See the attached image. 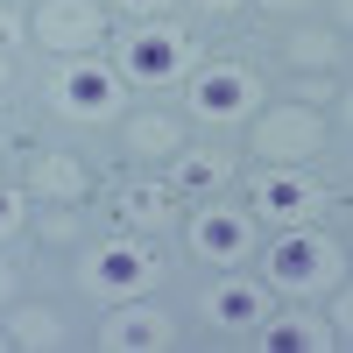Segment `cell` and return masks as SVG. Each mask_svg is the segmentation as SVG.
Here are the masks:
<instances>
[{
  "label": "cell",
  "instance_id": "15",
  "mask_svg": "<svg viewBox=\"0 0 353 353\" xmlns=\"http://www.w3.org/2000/svg\"><path fill=\"white\" fill-rule=\"evenodd\" d=\"M128 149L134 156H176L184 149V121L176 113H128Z\"/></svg>",
  "mask_w": 353,
  "mask_h": 353
},
{
  "label": "cell",
  "instance_id": "29",
  "mask_svg": "<svg viewBox=\"0 0 353 353\" xmlns=\"http://www.w3.org/2000/svg\"><path fill=\"white\" fill-rule=\"evenodd\" d=\"M0 156H8V134H0Z\"/></svg>",
  "mask_w": 353,
  "mask_h": 353
},
{
  "label": "cell",
  "instance_id": "28",
  "mask_svg": "<svg viewBox=\"0 0 353 353\" xmlns=\"http://www.w3.org/2000/svg\"><path fill=\"white\" fill-rule=\"evenodd\" d=\"M0 346H14V339H8V325H0Z\"/></svg>",
  "mask_w": 353,
  "mask_h": 353
},
{
  "label": "cell",
  "instance_id": "14",
  "mask_svg": "<svg viewBox=\"0 0 353 353\" xmlns=\"http://www.w3.org/2000/svg\"><path fill=\"white\" fill-rule=\"evenodd\" d=\"M261 332H269V339H254V346H269V353H325V346H339V339H332V325H325V318H311V311L269 318Z\"/></svg>",
  "mask_w": 353,
  "mask_h": 353
},
{
  "label": "cell",
  "instance_id": "20",
  "mask_svg": "<svg viewBox=\"0 0 353 353\" xmlns=\"http://www.w3.org/2000/svg\"><path fill=\"white\" fill-rule=\"evenodd\" d=\"M325 325H332V339L346 346V332H353V304H346V283L332 290V304H325Z\"/></svg>",
  "mask_w": 353,
  "mask_h": 353
},
{
  "label": "cell",
  "instance_id": "26",
  "mask_svg": "<svg viewBox=\"0 0 353 353\" xmlns=\"http://www.w3.org/2000/svg\"><path fill=\"white\" fill-rule=\"evenodd\" d=\"M269 14H290V8H311V0H261Z\"/></svg>",
  "mask_w": 353,
  "mask_h": 353
},
{
  "label": "cell",
  "instance_id": "18",
  "mask_svg": "<svg viewBox=\"0 0 353 353\" xmlns=\"http://www.w3.org/2000/svg\"><path fill=\"white\" fill-rule=\"evenodd\" d=\"M28 226V198L14 184H0V241H14V233Z\"/></svg>",
  "mask_w": 353,
  "mask_h": 353
},
{
  "label": "cell",
  "instance_id": "3",
  "mask_svg": "<svg viewBox=\"0 0 353 353\" xmlns=\"http://www.w3.org/2000/svg\"><path fill=\"white\" fill-rule=\"evenodd\" d=\"M50 113H64V121H113V113H128V78L99 64V57H64V64L50 71L43 85Z\"/></svg>",
  "mask_w": 353,
  "mask_h": 353
},
{
  "label": "cell",
  "instance_id": "22",
  "mask_svg": "<svg viewBox=\"0 0 353 353\" xmlns=\"http://www.w3.org/2000/svg\"><path fill=\"white\" fill-rule=\"evenodd\" d=\"M21 36H28V21H21V14H8V8H0V50H14Z\"/></svg>",
  "mask_w": 353,
  "mask_h": 353
},
{
  "label": "cell",
  "instance_id": "12",
  "mask_svg": "<svg viewBox=\"0 0 353 353\" xmlns=\"http://www.w3.org/2000/svg\"><path fill=\"white\" fill-rule=\"evenodd\" d=\"M170 184H149V176H141V184H121L113 191V219L121 226H141V233H163L170 226Z\"/></svg>",
  "mask_w": 353,
  "mask_h": 353
},
{
  "label": "cell",
  "instance_id": "11",
  "mask_svg": "<svg viewBox=\"0 0 353 353\" xmlns=\"http://www.w3.org/2000/svg\"><path fill=\"white\" fill-rule=\"evenodd\" d=\"M176 325L170 311L149 304V297H128V304H106V325H99V346L106 353H149V346H170Z\"/></svg>",
  "mask_w": 353,
  "mask_h": 353
},
{
  "label": "cell",
  "instance_id": "10",
  "mask_svg": "<svg viewBox=\"0 0 353 353\" xmlns=\"http://www.w3.org/2000/svg\"><path fill=\"white\" fill-rule=\"evenodd\" d=\"M191 233V254L212 261V269H233V261L254 254V212H226V205H205V212L184 226Z\"/></svg>",
  "mask_w": 353,
  "mask_h": 353
},
{
  "label": "cell",
  "instance_id": "7",
  "mask_svg": "<svg viewBox=\"0 0 353 353\" xmlns=\"http://www.w3.org/2000/svg\"><path fill=\"white\" fill-rule=\"evenodd\" d=\"M28 36L43 50H57V57H85V50L106 43V0H43Z\"/></svg>",
  "mask_w": 353,
  "mask_h": 353
},
{
  "label": "cell",
  "instance_id": "19",
  "mask_svg": "<svg viewBox=\"0 0 353 353\" xmlns=\"http://www.w3.org/2000/svg\"><path fill=\"white\" fill-rule=\"evenodd\" d=\"M290 57H297V64H332L339 36H290Z\"/></svg>",
  "mask_w": 353,
  "mask_h": 353
},
{
  "label": "cell",
  "instance_id": "21",
  "mask_svg": "<svg viewBox=\"0 0 353 353\" xmlns=\"http://www.w3.org/2000/svg\"><path fill=\"white\" fill-rule=\"evenodd\" d=\"M121 14H134V21H149V14H170V0H113Z\"/></svg>",
  "mask_w": 353,
  "mask_h": 353
},
{
  "label": "cell",
  "instance_id": "17",
  "mask_svg": "<svg viewBox=\"0 0 353 353\" xmlns=\"http://www.w3.org/2000/svg\"><path fill=\"white\" fill-rule=\"evenodd\" d=\"M8 339L14 346H64V318H57V311H14Z\"/></svg>",
  "mask_w": 353,
  "mask_h": 353
},
{
  "label": "cell",
  "instance_id": "8",
  "mask_svg": "<svg viewBox=\"0 0 353 353\" xmlns=\"http://www.w3.org/2000/svg\"><path fill=\"white\" fill-rule=\"evenodd\" d=\"M318 149H325V113H311V106L254 113V156L261 163H304Z\"/></svg>",
  "mask_w": 353,
  "mask_h": 353
},
{
  "label": "cell",
  "instance_id": "13",
  "mask_svg": "<svg viewBox=\"0 0 353 353\" xmlns=\"http://www.w3.org/2000/svg\"><path fill=\"white\" fill-rule=\"evenodd\" d=\"M28 191L50 198V205H78L85 191H92V176H85L78 156H36V170H28Z\"/></svg>",
  "mask_w": 353,
  "mask_h": 353
},
{
  "label": "cell",
  "instance_id": "6",
  "mask_svg": "<svg viewBox=\"0 0 353 353\" xmlns=\"http://www.w3.org/2000/svg\"><path fill=\"white\" fill-rule=\"evenodd\" d=\"M248 198H254V219L297 226V219H311L318 205H325V184H318V176H304L297 163H269V170L248 176Z\"/></svg>",
  "mask_w": 353,
  "mask_h": 353
},
{
  "label": "cell",
  "instance_id": "16",
  "mask_svg": "<svg viewBox=\"0 0 353 353\" xmlns=\"http://www.w3.org/2000/svg\"><path fill=\"white\" fill-rule=\"evenodd\" d=\"M170 163H176L170 170V191H212L219 176H226V156L219 149H176Z\"/></svg>",
  "mask_w": 353,
  "mask_h": 353
},
{
  "label": "cell",
  "instance_id": "4",
  "mask_svg": "<svg viewBox=\"0 0 353 353\" xmlns=\"http://www.w3.org/2000/svg\"><path fill=\"white\" fill-rule=\"evenodd\" d=\"M78 283H85V297H99V304L149 297V290L163 283V254L149 241H99L92 254L78 261Z\"/></svg>",
  "mask_w": 353,
  "mask_h": 353
},
{
  "label": "cell",
  "instance_id": "25",
  "mask_svg": "<svg viewBox=\"0 0 353 353\" xmlns=\"http://www.w3.org/2000/svg\"><path fill=\"white\" fill-rule=\"evenodd\" d=\"M8 85H14V57L0 50V92H8Z\"/></svg>",
  "mask_w": 353,
  "mask_h": 353
},
{
  "label": "cell",
  "instance_id": "27",
  "mask_svg": "<svg viewBox=\"0 0 353 353\" xmlns=\"http://www.w3.org/2000/svg\"><path fill=\"white\" fill-rule=\"evenodd\" d=\"M8 290H14V269H8V261H0V304H8Z\"/></svg>",
  "mask_w": 353,
  "mask_h": 353
},
{
  "label": "cell",
  "instance_id": "1",
  "mask_svg": "<svg viewBox=\"0 0 353 353\" xmlns=\"http://www.w3.org/2000/svg\"><path fill=\"white\" fill-rule=\"evenodd\" d=\"M121 71L128 85H176V78H191L198 71V43L184 36V28H176L170 14H149V21H134L128 36H121Z\"/></svg>",
  "mask_w": 353,
  "mask_h": 353
},
{
  "label": "cell",
  "instance_id": "9",
  "mask_svg": "<svg viewBox=\"0 0 353 353\" xmlns=\"http://www.w3.org/2000/svg\"><path fill=\"white\" fill-rule=\"evenodd\" d=\"M205 318H212L219 332H261V325L276 318V290L226 269L219 283H205Z\"/></svg>",
  "mask_w": 353,
  "mask_h": 353
},
{
  "label": "cell",
  "instance_id": "5",
  "mask_svg": "<svg viewBox=\"0 0 353 353\" xmlns=\"http://www.w3.org/2000/svg\"><path fill=\"white\" fill-rule=\"evenodd\" d=\"M269 290H290V297H304V290H332L339 283V248H332V233H318V226H290L283 241L269 248V276H261Z\"/></svg>",
  "mask_w": 353,
  "mask_h": 353
},
{
  "label": "cell",
  "instance_id": "2",
  "mask_svg": "<svg viewBox=\"0 0 353 353\" xmlns=\"http://www.w3.org/2000/svg\"><path fill=\"white\" fill-rule=\"evenodd\" d=\"M184 113L205 128H233V121H254L261 113V71L241 64V57H212V64L191 71V92H184Z\"/></svg>",
  "mask_w": 353,
  "mask_h": 353
},
{
  "label": "cell",
  "instance_id": "23",
  "mask_svg": "<svg viewBox=\"0 0 353 353\" xmlns=\"http://www.w3.org/2000/svg\"><path fill=\"white\" fill-rule=\"evenodd\" d=\"M36 233H43V241H71V219H64V212H50V219H43Z\"/></svg>",
  "mask_w": 353,
  "mask_h": 353
},
{
  "label": "cell",
  "instance_id": "24",
  "mask_svg": "<svg viewBox=\"0 0 353 353\" xmlns=\"http://www.w3.org/2000/svg\"><path fill=\"white\" fill-rule=\"evenodd\" d=\"M191 8H205V14H233L241 0H191Z\"/></svg>",
  "mask_w": 353,
  "mask_h": 353
}]
</instances>
